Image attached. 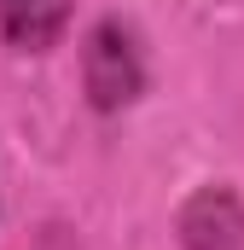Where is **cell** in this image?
Returning a JSON list of instances; mask_svg holds the SVG:
<instances>
[{"label": "cell", "instance_id": "6da1fadb", "mask_svg": "<svg viewBox=\"0 0 244 250\" xmlns=\"http://www.w3.org/2000/svg\"><path fill=\"white\" fill-rule=\"evenodd\" d=\"M0 23L18 47H53L59 29L70 23V0H0Z\"/></svg>", "mask_w": 244, "mask_h": 250}]
</instances>
